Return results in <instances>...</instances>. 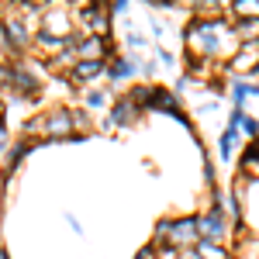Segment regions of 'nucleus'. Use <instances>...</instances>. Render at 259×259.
<instances>
[{"label":"nucleus","instance_id":"nucleus-15","mask_svg":"<svg viewBox=\"0 0 259 259\" xmlns=\"http://www.w3.org/2000/svg\"><path fill=\"white\" fill-rule=\"evenodd\" d=\"M242 128H228L225 124V132L218 135V159L221 162H232V152H235V142H242Z\"/></svg>","mask_w":259,"mask_h":259},{"label":"nucleus","instance_id":"nucleus-1","mask_svg":"<svg viewBox=\"0 0 259 259\" xmlns=\"http://www.w3.org/2000/svg\"><path fill=\"white\" fill-rule=\"evenodd\" d=\"M35 31H38V28H31V24L21 18L18 11L4 7V24H0V52H4V62H7V66L21 62V56H24L28 49H35Z\"/></svg>","mask_w":259,"mask_h":259},{"label":"nucleus","instance_id":"nucleus-25","mask_svg":"<svg viewBox=\"0 0 259 259\" xmlns=\"http://www.w3.org/2000/svg\"><path fill=\"white\" fill-rule=\"evenodd\" d=\"M183 259H200V256H197V249H183Z\"/></svg>","mask_w":259,"mask_h":259},{"label":"nucleus","instance_id":"nucleus-6","mask_svg":"<svg viewBox=\"0 0 259 259\" xmlns=\"http://www.w3.org/2000/svg\"><path fill=\"white\" fill-rule=\"evenodd\" d=\"M142 111L139 104H132L128 100V94H121V97H114V104H111V111H107V118H104V132H121V128H132V124H139L142 121Z\"/></svg>","mask_w":259,"mask_h":259},{"label":"nucleus","instance_id":"nucleus-13","mask_svg":"<svg viewBox=\"0 0 259 259\" xmlns=\"http://www.w3.org/2000/svg\"><path fill=\"white\" fill-rule=\"evenodd\" d=\"M156 90H159V83H135V87H128V100L139 104L142 111L149 114L152 111V100H156Z\"/></svg>","mask_w":259,"mask_h":259},{"label":"nucleus","instance_id":"nucleus-16","mask_svg":"<svg viewBox=\"0 0 259 259\" xmlns=\"http://www.w3.org/2000/svg\"><path fill=\"white\" fill-rule=\"evenodd\" d=\"M194 249H197L200 259H232V249H228L225 242H207V239H200Z\"/></svg>","mask_w":259,"mask_h":259},{"label":"nucleus","instance_id":"nucleus-2","mask_svg":"<svg viewBox=\"0 0 259 259\" xmlns=\"http://www.w3.org/2000/svg\"><path fill=\"white\" fill-rule=\"evenodd\" d=\"M76 11V28L83 35H100V38H114V18L107 11V4H94V0H83L73 7Z\"/></svg>","mask_w":259,"mask_h":259},{"label":"nucleus","instance_id":"nucleus-26","mask_svg":"<svg viewBox=\"0 0 259 259\" xmlns=\"http://www.w3.org/2000/svg\"><path fill=\"white\" fill-rule=\"evenodd\" d=\"M0 259H11V252H7V249H0Z\"/></svg>","mask_w":259,"mask_h":259},{"label":"nucleus","instance_id":"nucleus-3","mask_svg":"<svg viewBox=\"0 0 259 259\" xmlns=\"http://www.w3.org/2000/svg\"><path fill=\"white\" fill-rule=\"evenodd\" d=\"M11 90H14V97L21 100H41V80H38V66L28 59H21L11 66ZM11 97V94H7Z\"/></svg>","mask_w":259,"mask_h":259},{"label":"nucleus","instance_id":"nucleus-23","mask_svg":"<svg viewBox=\"0 0 259 259\" xmlns=\"http://www.w3.org/2000/svg\"><path fill=\"white\" fill-rule=\"evenodd\" d=\"M135 259H156V245L149 242V245H142L139 252H135Z\"/></svg>","mask_w":259,"mask_h":259},{"label":"nucleus","instance_id":"nucleus-12","mask_svg":"<svg viewBox=\"0 0 259 259\" xmlns=\"http://www.w3.org/2000/svg\"><path fill=\"white\" fill-rule=\"evenodd\" d=\"M252 83L256 80H245V76H232L228 80V100H232V107H245L252 100Z\"/></svg>","mask_w":259,"mask_h":259},{"label":"nucleus","instance_id":"nucleus-20","mask_svg":"<svg viewBox=\"0 0 259 259\" xmlns=\"http://www.w3.org/2000/svg\"><path fill=\"white\" fill-rule=\"evenodd\" d=\"M73 114H76V132H80V135H90V132H94L90 111H87V107H73Z\"/></svg>","mask_w":259,"mask_h":259},{"label":"nucleus","instance_id":"nucleus-22","mask_svg":"<svg viewBox=\"0 0 259 259\" xmlns=\"http://www.w3.org/2000/svg\"><path fill=\"white\" fill-rule=\"evenodd\" d=\"M156 59H159V66H166V69H177V56H173L166 45H156Z\"/></svg>","mask_w":259,"mask_h":259},{"label":"nucleus","instance_id":"nucleus-18","mask_svg":"<svg viewBox=\"0 0 259 259\" xmlns=\"http://www.w3.org/2000/svg\"><path fill=\"white\" fill-rule=\"evenodd\" d=\"M235 35H239V41H259V18L235 21Z\"/></svg>","mask_w":259,"mask_h":259},{"label":"nucleus","instance_id":"nucleus-17","mask_svg":"<svg viewBox=\"0 0 259 259\" xmlns=\"http://www.w3.org/2000/svg\"><path fill=\"white\" fill-rule=\"evenodd\" d=\"M228 14H232V21L259 18V0H228Z\"/></svg>","mask_w":259,"mask_h":259},{"label":"nucleus","instance_id":"nucleus-7","mask_svg":"<svg viewBox=\"0 0 259 259\" xmlns=\"http://www.w3.org/2000/svg\"><path fill=\"white\" fill-rule=\"evenodd\" d=\"M200 239L207 242H228V235H232V225H228V214L225 211H218V207H207V211H200Z\"/></svg>","mask_w":259,"mask_h":259},{"label":"nucleus","instance_id":"nucleus-24","mask_svg":"<svg viewBox=\"0 0 259 259\" xmlns=\"http://www.w3.org/2000/svg\"><path fill=\"white\" fill-rule=\"evenodd\" d=\"M66 225H69L76 235H83V225H80V218H76V214H69V211H66Z\"/></svg>","mask_w":259,"mask_h":259},{"label":"nucleus","instance_id":"nucleus-8","mask_svg":"<svg viewBox=\"0 0 259 259\" xmlns=\"http://www.w3.org/2000/svg\"><path fill=\"white\" fill-rule=\"evenodd\" d=\"M139 73H142V56H135V52H121V56H114L111 66H107V83L121 87V83H132Z\"/></svg>","mask_w":259,"mask_h":259},{"label":"nucleus","instance_id":"nucleus-4","mask_svg":"<svg viewBox=\"0 0 259 259\" xmlns=\"http://www.w3.org/2000/svg\"><path fill=\"white\" fill-rule=\"evenodd\" d=\"M76 135V114L73 107H52L45 111V139L52 145H66V142Z\"/></svg>","mask_w":259,"mask_h":259},{"label":"nucleus","instance_id":"nucleus-21","mask_svg":"<svg viewBox=\"0 0 259 259\" xmlns=\"http://www.w3.org/2000/svg\"><path fill=\"white\" fill-rule=\"evenodd\" d=\"M107 11H111V18H124V21H128L132 4H128V0H107Z\"/></svg>","mask_w":259,"mask_h":259},{"label":"nucleus","instance_id":"nucleus-9","mask_svg":"<svg viewBox=\"0 0 259 259\" xmlns=\"http://www.w3.org/2000/svg\"><path fill=\"white\" fill-rule=\"evenodd\" d=\"M197 242H200V218L197 214H180V218H173V245L194 249Z\"/></svg>","mask_w":259,"mask_h":259},{"label":"nucleus","instance_id":"nucleus-5","mask_svg":"<svg viewBox=\"0 0 259 259\" xmlns=\"http://www.w3.org/2000/svg\"><path fill=\"white\" fill-rule=\"evenodd\" d=\"M38 31H49V35H56V38L76 35V31H80V28H76V11H73V7H62V4H49V11L41 14Z\"/></svg>","mask_w":259,"mask_h":259},{"label":"nucleus","instance_id":"nucleus-11","mask_svg":"<svg viewBox=\"0 0 259 259\" xmlns=\"http://www.w3.org/2000/svg\"><path fill=\"white\" fill-rule=\"evenodd\" d=\"M149 114H169V118L177 121L183 114V104H180V94L177 90H169V87H159L156 90V100H152V111Z\"/></svg>","mask_w":259,"mask_h":259},{"label":"nucleus","instance_id":"nucleus-10","mask_svg":"<svg viewBox=\"0 0 259 259\" xmlns=\"http://www.w3.org/2000/svg\"><path fill=\"white\" fill-rule=\"evenodd\" d=\"M239 180L242 183H259V139L242 145V152H239Z\"/></svg>","mask_w":259,"mask_h":259},{"label":"nucleus","instance_id":"nucleus-19","mask_svg":"<svg viewBox=\"0 0 259 259\" xmlns=\"http://www.w3.org/2000/svg\"><path fill=\"white\" fill-rule=\"evenodd\" d=\"M124 45H128V52H135V56H139L142 49H145V45H149V38H145V35H142L139 28H132V31H124Z\"/></svg>","mask_w":259,"mask_h":259},{"label":"nucleus","instance_id":"nucleus-14","mask_svg":"<svg viewBox=\"0 0 259 259\" xmlns=\"http://www.w3.org/2000/svg\"><path fill=\"white\" fill-rule=\"evenodd\" d=\"M111 104H114V100H111V90H107V87H90V90H83V107H87V111H104V107H107V111H111Z\"/></svg>","mask_w":259,"mask_h":259}]
</instances>
